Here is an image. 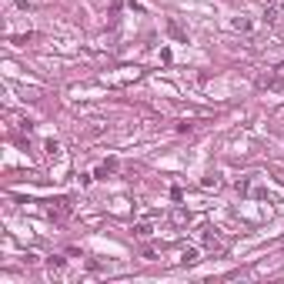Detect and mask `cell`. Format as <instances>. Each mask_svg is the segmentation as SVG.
<instances>
[{
  "label": "cell",
  "instance_id": "cell-7",
  "mask_svg": "<svg viewBox=\"0 0 284 284\" xmlns=\"http://www.w3.org/2000/svg\"><path fill=\"white\" fill-rule=\"evenodd\" d=\"M201 188H214V190H217V188H221V174H217V170H211V174H204V177H201Z\"/></svg>",
  "mask_w": 284,
  "mask_h": 284
},
{
  "label": "cell",
  "instance_id": "cell-11",
  "mask_svg": "<svg viewBox=\"0 0 284 284\" xmlns=\"http://www.w3.org/2000/svg\"><path fill=\"white\" fill-rule=\"evenodd\" d=\"M194 131V124H188V120H181V124H177V134H190Z\"/></svg>",
  "mask_w": 284,
  "mask_h": 284
},
{
  "label": "cell",
  "instance_id": "cell-10",
  "mask_svg": "<svg viewBox=\"0 0 284 284\" xmlns=\"http://www.w3.org/2000/svg\"><path fill=\"white\" fill-rule=\"evenodd\" d=\"M167 30H170V37H177V40H188V37H184V30H181V27H177L174 20H167Z\"/></svg>",
  "mask_w": 284,
  "mask_h": 284
},
{
  "label": "cell",
  "instance_id": "cell-6",
  "mask_svg": "<svg viewBox=\"0 0 284 284\" xmlns=\"http://www.w3.org/2000/svg\"><path fill=\"white\" fill-rule=\"evenodd\" d=\"M197 261H201V251L197 247H184L181 251V264H197Z\"/></svg>",
  "mask_w": 284,
  "mask_h": 284
},
{
  "label": "cell",
  "instance_id": "cell-8",
  "mask_svg": "<svg viewBox=\"0 0 284 284\" xmlns=\"http://www.w3.org/2000/svg\"><path fill=\"white\" fill-rule=\"evenodd\" d=\"M154 234V227L147 224V221H144V224H134V237H151Z\"/></svg>",
  "mask_w": 284,
  "mask_h": 284
},
{
  "label": "cell",
  "instance_id": "cell-1",
  "mask_svg": "<svg viewBox=\"0 0 284 284\" xmlns=\"http://www.w3.org/2000/svg\"><path fill=\"white\" fill-rule=\"evenodd\" d=\"M227 27L237 30V34H254V20L244 17V14H241V17H231V20H227Z\"/></svg>",
  "mask_w": 284,
  "mask_h": 284
},
{
  "label": "cell",
  "instance_id": "cell-13",
  "mask_svg": "<svg viewBox=\"0 0 284 284\" xmlns=\"http://www.w3.org/2000/svg\"><path fill=\"white\" fill-rule=\"evenodd\" d=\"M281 184H284V177H281Z\"/></svg>",
  "mask_w": 284,
  "mask_h": 284
},
{
  "label": "cell",
  "instance_id": "cell-3",
  "mask_svg": "<svg viewBox=\"0 0 284 284\" xmlns=\"http://www.w3.org/2000/svg\"><path fill=\"white\" fill-rule=\"evenodd\" d=\"M114 170H117V157H107V161H104V164L94 170V177H97V181H107Z\"/></svg>",
  "mask_w": 284,
  "mask_h": 284
},
{
  "label": "cell",
  "instance_id": "cell-9",
  "mask_svg": "<svg viewBox=\"0 0 284 284\" xmlns=\"http://www.w3.org/2000/svg\"><path fill=\"white\" fill-rule=\"evenodd\" d=\"M47 271H50V274H60V271H64V258H47Z\"/></svg>",
  "mask_w": 284,
  "mask_h": 284
},
{
  "label": "cell",
  "instance_id": "cell-2",
  "mask_svg": "<svg viewBox=\"0 0 284 284\" xmlns=\"http://www.w3.org/2000/svg\"><path fill=\"white\" fill-rule=\"evenodd\" d=\"M60 154H64L60 141H54V137H50V141H44V157H47V161H60Z\"/></svg>",
  "mask_w": 284,
  "mask_h": 284
},
{
  "label": "cell",
  "instance_id": "cell-5",
  "mask_svg": "<svg viewBox=\"0 0 284 284\" xmlns=\"http://www.w3.org/2000/svg\"><path fill=\"white\" fill-rule=\"evenodd\" d=\"M67 214H71V204H67V201H57L54 208H50V217H54V221H64Z\"/></svg>",
  "mask_w": 284,
  "mask_h": 284
},
{
  "label": "cell",
  "instance_id": "cell-12",
  "mask_svg": "<svg viewBox=\"0 0 284 284\" xmlns=\"http://www.w3.org/2000/svg\"><path fill=\"white\" fill-rule=\"evenodd\" d=\"M104 131H107L104 124H94V127H91V131H87V134H91V137H97V134H104Z\"/></svg>",
  "mask_w": 284,
  "mask_h": 284
},
{
  "label": "cell",
  "instance_id": "cell-4",
  "mask_svg": "<svg viewBox=\"0 0 284 284\" xmlns=\"http://www.w3.org/2000/svg\"><path fill=\"white\" fill-rule=\"evenodd\" d=\"M201 241H204V247H211V251H221V237H217L214 231H201Z\"/></svg>",
  "mask_w": 284,
  "mask_h": 284
}]
</instances>
